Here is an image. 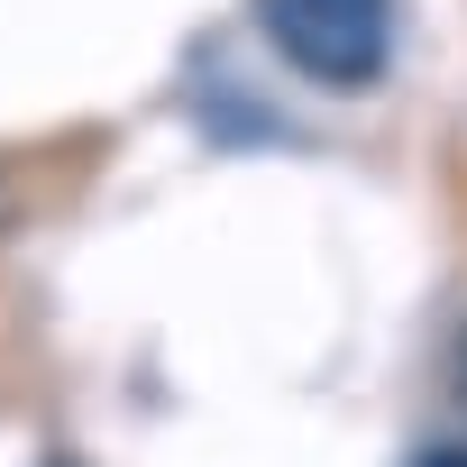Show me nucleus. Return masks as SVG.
Listing matches in <instances>:
<instances>
[{"mask_svg":"<svg viewBox=\"0 0 467 467\" xmlns=\"http://www.w3.org/2000/svg\"><path fill=\"white\" fill-rule=\"evenodd\" d=\"M403 0H257V37L321 92H376L394 65Z\"/></svg>","mask_w":467,"mask_h":467,"instance_id":"f257e3e1","label":"nucleus"},{"mask_svg":"<svg viewBox=\"0 0 467 467\" xmlns=\"http://www.w3.org/2000/svg\"><path fill=\"white\" fill-rule=\"evenodd\" d=\"M412 467H467V449H458V440H440V449H421Z\"/></svg>","mask_w":467,"mask_h":467,"instance_id":"f03ea898","label":"nucleus"},{"mask_svg":"<svg viewBox=\"0 0 467 467\" xmlns=\"http://www.w3.org/2000/svg\"><path fill=\"white\" fill-rule=\"evenodd\" d=\"M458 394H467V330H458Z\"/></svg>","mask_w":467,"mask_h":467,"instance_id":"7ed1b4c3","label":"nucleus"},{"mask_svg":"<svg viewBox=\"0 0 467 467\" xmlns=\"http://www.w3.org/2000/svg\"><path fill=\"white\" fill-rule=\"evenodd\" d=\"M47 467H74V458H47Z\"/></svg>","mask_w":467,"mask_h":467,"instance_id":"20e7f679","label":"nucleus"}]
</instances>
